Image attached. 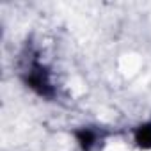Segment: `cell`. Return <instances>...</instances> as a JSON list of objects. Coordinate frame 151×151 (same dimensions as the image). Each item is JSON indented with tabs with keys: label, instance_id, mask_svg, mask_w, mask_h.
I'll return each instance as SVG.
<instances>
[{
	"label": "cell",
	"instance_id": "6da1fadb",
	"mask_svg": "<svg viewBox=\"0 0 151 151\" xmlns=\"http://www.w3.org/2000/svg\"><path fill=\"white\" fill-rule=\"evenodd\" d=\"M135 140L140 147H151V124H144L137 130Z\"/></svg>",
	"mask_w": 151,
	"mask_h": 151
}]
</instances>
